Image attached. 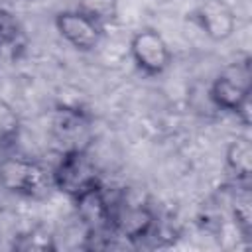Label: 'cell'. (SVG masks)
I'll use <instances>...</instances> for the list:
<instances>
[{
  "instance_id": "9",
  "label": "cell",
  "mask_w": 252,
  "mask_h": 252,
  "mask_svg": "<svg viewBox=\"0 0 252 252\" xmlns=\"http://www.w3.org/2000/svg\"><path fill=\"white\" fill-rule=\"evenodd\" d=\"M77 219L93 232V236H98L104 230H110V219H112V205L106 199V193L100 183L94 187L83 191L75 199Z\"/></svg>"
},
{
  "instance_id": "3",
  "label": "cell",
  "mask_w": 252,
  "mask_h": 252,
  "mask_svg": "<svg viewBox=\"0 0 252 252\" xmlns=\"http://www.w3.org/2000/svg\"><path fill=\"white\" fill-rule=\"evenodd\" d=\"M53 183L55 189L67 193L71 199L100 183L94 161L89 156V152L87 150L63 152L59 163L53 167Z\"/></svg>"
},
{
  "instance_id": "11",
  "label": "cell",
  "mask_w": 252,
  "mask_h": 252,
  "mask_svg": "<svg viewBox=\"0 0 252 252\" xmlns=\"http://www.w3.org/2000/svg\"><path fill=\"white\" fill-rule=\"evenodd\" d=\"M22 130V120L16 108L0 98V148L10 146L18 140Z\"/></svg>"
},
{
  "instance_id": "12",
  "label": "cell",
  "mask_w": 252,
  "mask_h": 252,
  "mask_svg": "<svg viewBox=\"0 0 252 252\" xmlns=\"http://www.w3.org/2000/svg\"><path fill=\"white\" fill-rule=\"evenodd\" d=\"M22 43V28L18 20L6 12L0 10V57L12 53Z\"/></svg>"
},
{
  "instance_id": "13",
  "label": "cell",
  "mask_w": 252,
  "mask_h": 252,
  "mask_svg": "<svg viewBox=\"0 0 252 252\" xmlns=\"http://www.w3.org/2000/svg\"><path fill=\"white\" fill-rule=\"evenodd\" d=\"M77 8L93 16L100 24L114 20L118 14V0H77Z\"/></svg>"
},
{
  "instance_id": "10",
  "label": "cell",
  "mask_w": 252,
  "mask_h": 252,
  "mask_svg": "<svg viewBox=\"0 0 252 252\" xmlns=\"http://www.w3.org/2000/svg\"><path fill=\"white\" fill-rule=\"evenodd\" d=\"M224 163L238 183H246L252 175V144L248 136H236L228 142Z\"/></svg>"
},
{
  "instance_id": "8",
  "label": "cell",
  "mask_w": 252,
  "mask_h": 252,
  "mask_svg": "<svg viewBox=\"0 0 252 252\" xmlns=\"http://www.w3.org/2000/svg\"><path fill=\"white\" fill-rule=\"evenodd\" d=\"M193 20L211 41H226L236 32V16L224 0H203L193 12Z\"/></svg>"
},
{
  "instance_id": "2",
  "label": "cell",
  "mask_w": 252,
  "mask_h": 252,
  "mask_svg": "<svg viewBox=\"0 0 252 252\" xmlns=\"http://www.w3.org/2000/svg\"><path fill=\"white\" fill-rule=\"evenodd\" d=\"M250 93L252 73L248 59L224 67L209 87L211 102L224 112H236L246 100H250Z\"/></svg>"
},
{
  "instance_id": "4",
  "label": "cell",
  "mask_w": 252,
  "mask_h": 252,
  "mask_svg": "<svg viewBox=\"0 0 252 252\" xmlns=\"http://www.w3.org/2000/svg\"><path fill=\"white\" fill-rule=\"evenodd\" d=\"M130 57L146 75H161L171 63V49L165 37L154 28L138 30L128 43Z\"/></svg>"
},
{
  "instance_id": "5",
  "label": "cell",
  "mask_w": 252,
  "mask_h": 252,
  "mask_svg": "<svg viewBox=\"0 0 252 252\" xmlns=\"http://www.w3.org/2000/svg\"><path fill=\"white\" fill-rule=\"evenodd\" d=\"M57 33L77 51H93L102 41V24L79 8L55 14Z\"/></svg>"
},
{
  "instance_id": "14",
  "label": "cell",
  "mask_w": 252,
  "mask_h": 252,
  "mask_svg": "<svg viewBox=\"0 0 252 252\" xmlns=\"http://www.w3.org/2000/svg\"><path fill=\"white\" fill-rule=\"evenodd\" d=\"M232 220L244 236L250 234V230H252V207H250V197L246 193L238 195L234 199V203H232Z\"/></svg>"
},
{
  "instance_id": "7",
  "label": "cell",
  "mask_w": 252,
  "mask_h": 252,
  "mask_svg": "<svg viewBox=\"0 0 252 252\" xmlns=\"http://www.w3.org/2000/svg\"><path fill=\"white\" fill-rule=\"evenodd\" d=\"M154 226H156V215L150 207L142 203H124L112 207L110 230L130 242H138L150 236Z\"/></svg>"
},
{
  "instance_id": "1",
  "label": "cell",
  "mask_w": 252,
  "mask_h": 252,
  "mask_svg": "<svg viewBox=\"0 0 252 252\" xmlns=\"http://www.w3.org/2000/svg\"><path fill=\"white\" fill-rule=\"evenodd\" d=\"M0 185L18 197L43 199L55 189L53 169L32 158L10 156L0 159Z\"/></svg>"
},
{
  "instance_id": "6",
  "label": "cell",
  "mask_w": 252,
  "mask_h": 252,
  "mask_svg": "<svg viewBox=\"0 0 252 252\" xmlns=\"http://www.w3.org/2000/svg\"><path fill=\"white\" fill-rule=\"evenodd\" d=\"M51 136L59 146L61 154L71 150H87L91 140L89 118L79 108L63 106L55 110L51 120Z\"/></svg>"
}]
</instances>
